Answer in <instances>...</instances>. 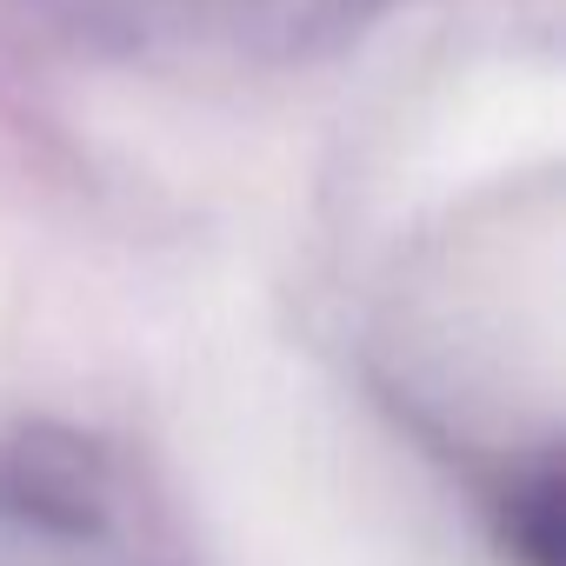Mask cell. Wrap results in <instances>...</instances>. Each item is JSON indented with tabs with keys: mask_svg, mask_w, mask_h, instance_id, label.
<instances>
[{
	"mask_svg": "<svg viewBox=\"0 0 566 566\" xmlns=\"http://www.w3.org/2000/svg\"><path fill=\"white\" fill-rule=\"evenodd\" d=\"M513 546L526 566H559V480L539 473L526 500H513Z\"/></svg>",
	"mask_w": 566,
	"mask_h": 566,
	"instance_id": "cell-1",
	"label": "cell"
}]
</instances>
